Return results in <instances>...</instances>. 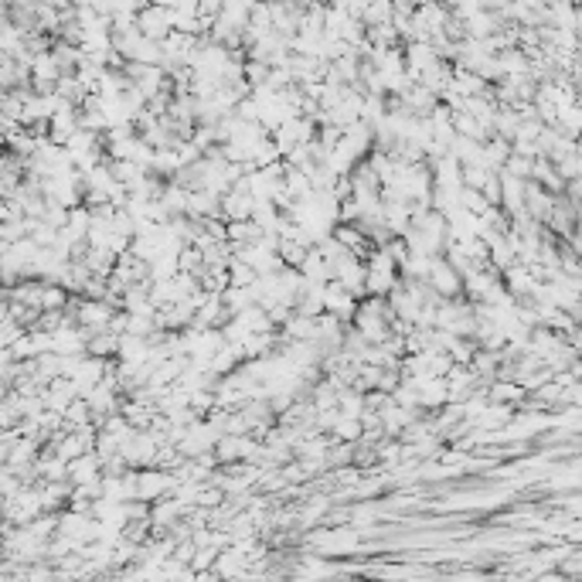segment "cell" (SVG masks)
Returning a JSON list of instances; mask_svg holds the SVG:
<instances>
[{
    "label": "cell",
    "mask_w": 582,
    "mask_h": 582,
    "mask_svg": "<svg viewBox=\"0 0 582 582\" xmlns=\"http://www.w3.org/2000/svg\"><path fill=\"white\" fill-rule=\"evenodd\" d=\"M433 279H436L439 290H456V279H453V266H443V262H436L433 266Z\"/></svg>",
    "instance_id": "obj_1"
},
{
    "label": "cell",
    "mask_w": 582,
    "mask_h": 582,
    "mask_svg": "<svg viewBox=\"0 0 582 582\" xmlns=\"http://www.w3.org/2000/svg\"><path fill=\"white\" fill-rule=\"evenodd\" d=\"M538 582H565V579H559V576H542Z\"/></svg>",
    "instance_id": "obj_2"
}]
</instances>
